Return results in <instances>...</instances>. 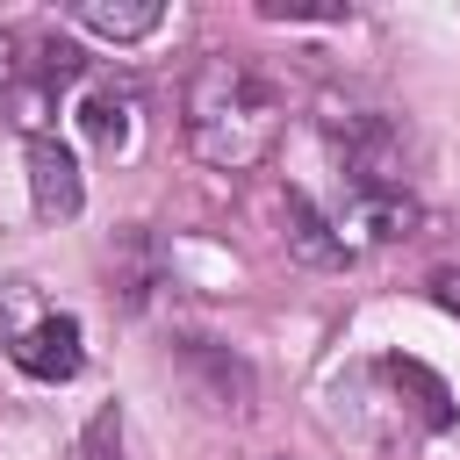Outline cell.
I'll return each mask as SVG.
<instances>
[{"instance_id":"obj_7","label":"cell","mask_w":460,"mask_h":460,"mask_svg":"<svg viewBox=\"0 0 460 460\" xmlns=\"http://www.w3.org/2000/svg\"><path fill=\"white\" fill-rule=\"evenodd\" d=\"M79 129H86L101 151H122L129 129H137V86H129V79H93L86 101H79Z\"/></svg>"},{"instance_id":"obj_9","label":"cell","mask_w":460,"mask_h":460,"mask_svg":"<svg viewBox=\"0 0 460 460\" xmlns=\"http://www.w3.org/2000/svg\"><path fill=\"white\" fill-rule=\"evenodd\" d=\"M72 460H122V410L115 402H101L93 417H86V431H79V453Z\"/></svg>"},{"instance_id":"obj_8","label":"cell","mask_w":460,"mask_h":460,"mask_svg":"<svg viewBox=\"0 0 460 460\" xmlns=\"http://www.w3.org/2000/svg\"><path fill=\"white\" fill-rule=\"evenodd\" d=\"M79 22H86L93 36H108V43H137V36H151V29L165 22V7H158V0H86Z\"/></svg>"},{"instance_id":"obj_6","label":"cell","mask_w":460,"mask_h":460,"mask_svg":"<svg viewBox=\"0 0 460 460\" xmlns=\"http://www.w3.org/2000/svg\"><path fill=\"white\" fill-rule=\"evenodd\" d=\"M280 223H288V252H295L302 266H345V259H352V244L338 237V223H331L302 187L280 194Z\"/></svg>"},{"instance_id":"obj_4","label":"cell","mask_w":460,"mask_h":460,"mask_svg":"<svg viewBox=\"0 0 460 460\" xmlns=\"http://www.w3.org/2000/svg\"><path fill=\"white\" fill-rule=\"evenodd\" d=\"M14 367L29 374V381H72L79 374V316H36L29 331H14Z\"/></svg>"},{"instance_id":"obj_3","label":"cell","mask_w":460,"mask_h":460,"mask_svg":"<svg viewBox=\"0 0 460 460\" xmlns=\"http://www.w3.org/2000/svg\"><path fill=\"white\" fill-rule=\"evenodd\" d=\"M29 201H36V216L43 223H72L79 216V201H86V180H79V158L43 129V137H29Z\"/></svg>"},{"instance_id":"obj_10","label":"cell","mask_w":460,"mask_h":460,"mask_svg":"<svg viewBox=\"0 0 460 460\" xmlns=\"http://www.w3.org/2000/svg\"><path fill=\"white\" fill-rule=\"evenodd\" d=\"M273 22H345V7H295V0H266Z\"/></svg>"},{"instance_id":"obj_2","label":"cell","mask_w":460,"mask_h":460,"mask_svg":"<svg viewBox=\"0 0 460 460\" xmlns=\"http://www.w3.org/2000/svg\"><path fill=\"white\" fill-rule=\"evenodd\" d=\"M323 144L338 151L352 194H410L402 165H410V129L388 115V108H345L331 101L323 108Z\"/></svg>"},{"instance_id":"obj_5","label":"cell","mask_w":460,"mask_h":460,"mask_svg":"<svg viewBox=\"0 0 460 460\" xmlns=\"http://www.w3.org/2000/svg\"><path fill=\"white\" fill-rule=\"evenodd\" d=\"M374 381H381V388H395V410H410V417H417V431H446V424H453V388H446L424 359L388 352V359H374Z\"/></svg>"},{"instance_id":"obj_1","label":"cell","mask_w":460,"mask_h":460,"mask_svg":"<svg viewBox=\"0 0 460 460\" xmlns=\"http://www.w3.org/2000/svg\"><path fill=\"white\" fill-rule=\"evenodd\" d=\"M280 122H288V93L259 58L216 50V58L194 65V79H187V144H194L201 165L252 172L280 144Z\"/></svg>"},{"instance_id":"obj_11","label":"cell","mask_w":460,"mask_h":460,"mask_svg":"<svg viewBox=\"0 0 460 460\" xmlns=\"http://www.w3.org/2000/svg\"><path fill=\"white\" fill-rule=\"evenodd\" d=\"M431 302L460 316V273H453V266H446V273H431Z\"/></svg>"}]
</instances>
